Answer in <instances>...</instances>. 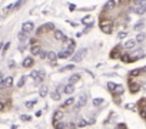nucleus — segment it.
<instances>
[{
  "label": "nucleus",
  "instance_id": "obj_5",
  "mask_svg": "<svg viewBox=\"0 0 146 129\" xmlns=\"http://www.w3.org/2000/svg\"><path fill=\"white\" fill-rule=\"evenodd\" d=\"M12 85H13V78L7 76V78H5V80L0 82V89L2 88H12Z\"/></svg>",
  "mask_w": 146,
  "mask_h": 129
},
{
  "label": "nucleus",
  "instance_id": "obj_3",
  "mask_svg": "<svg viewBox=\"0 0 146 129\" xmlns=\"http://www.w3.org/2000/svg\"><path fill=\"white\" fill-rule=\"evenodd\" d=\"M107 88H109V90H112L113 92V95H122L123 93V86H120V85H115V83H109L107 85Z\"/></svg>",
  "mask_w": 146,
  "mask_h": 129
},
{
  "label": "nucleus",
  "instance_id": "obj_8",
  "mask_svg": "<svg viewBox=\"0 0 146 129\" xmlns=\"http://www.w3.org/2000/svg\"><path fill=\"white\" fill-rule=\"evenodd\" d=\"M87 102V95H80L79 100H77V105H76V109H79V108H83Z\"/></svg>",
  "mask_w": 146,
  "mask_h": 129
},
{
  "label": "nucleus",
  "instance_id": "obj_13",
  "mask_svg": "<svg viewBox=\"0 0 146 129\" xmlns=\"http://www.w3.org/2000/svg\"><path fill=\"white\" fill-rule=\"evenodd\" d=\"M80 80V75L79 73H73V75L69 78V85H75L76 82H79Z\"/></svg>",
  "mask_w": 146,
  "mask_h": 129
},
{
  "label": "nucleus",
  "instance_id": "obj_16",
  "mask_svg": "<svg viewBox=\"0 0 146 129\" xmlns=\"http://www.w3.org/2000/svg\"><path fill=\"white\" fill-rule=\"evenodd\" d=\"M63 90H65V93H66V95H72L73 92H75V85H69V83H67Z\"/></svg>",
  "mask_w": 146,
  "mask_h": 129
},
{
  "label": "nucleus",
  "instance_id": "obj_31",
  "mask_svg": "<svg viewBox=\"0 0 146 129\" xmlns=\"http://www.w3.org/2000/svg\"><path fill=\"white\" fill-rule=\"evenodd\" d=\"M24 82H26V78L23 76V78H20V79H19V83H17V86H19V88H22L23 85H24Z\"/></svg>",
  "mask_w": 146,
  "mask_h": 129
},
{
  "label": "nucleus",
  "instance_id": "obj_17",
  "mask_svg": "<svg viewBox=\"0 0 146 129\" xmlns=\"http://www.w3.org/2000/svg\"><path fill=\"white\" fill-rule=\"evenodd\" d=\"M136 45V40H128L126 43H125V49H133Z\"/></svg>",
  "mask_w": 146,
  "mask_h": 129
},
{
  "label": "nucleus",
  "instance_id": "obj_23",
  "mask_svg": "<svg viewBox=\"0 0 146 129\" xmlns=\"http://www.w3.org/2000/svg\"><path fill=\"white\" fill-rule=\"evenodd\" d=\"M72 103H73V98H69V99H66V100L62 103V108H69Z\"/></svg>",
  "mask_w": 146,
  "mask_h": 129
},
{
  "label": "nucleus",
  "instance_id": "obj_4",
  "mask_svg": "<svg viewBox=\"0 0 146 129\" xmlns=\"http://www.w3.org/2000/svg\"><path fill=\"white\" fill-rule=\"evenodd\" d=\"M86 53H87V49H80L79 52H76V55L72 58V60H73V62H80V60L86 56Z\"/></svg>",
  "mask_w": 146,
  "mask_h": 129
},
{
  "label": "nucleus",
  "instance_id": "obj_24",
  "mask_svg": "<svg viewBox=\"0 0 146 129\" xmlns=\"http://www.w3.org/2000/svg\"><path fill=\"white\" fill-rule=\"evenodd\" d=\"M46 95H47V86H42V88H40V96H42V98H46Z\"/></svg>",
  "mask_w": 146,
  "mask_h": 129
},
{
  "label": "nucleus",
  "instance_id": "obj_14",
  "mask_svg": "<svg viewBox=\"0 0 146 129\" xmlns=\"http://www.w3.org/2000/svg\"><path fill=\"white\" fill-rule=\"evenodd\" d=\"M30 52H32V55H33V56H39L40 52H42V47H40V46H37V45H33V46H32V49H30Z\"/></svg>",
  "mask_w": 146,
  "mask_h": 129
},
{
  "label": "nucleus",
  "instance_id": "obj_21",
  "mask_svg": "<svg viewBox=\"0 0 146 129\" xmlns=\"http://www.w3.org/2000/svg\"><path fill=\"white\" fill-rule=\"evenodd\" d=\"M27 33H24V32H20V33H19V40H20V42H23V43H24V42H26L27 40Z\"/></svg>",
  "mask_w": 146,
  "mask_h": 129
},
{
  "label": "nucleus",
  "instance_id": "obj_40",
  "mask_svg": "<svg viewBox=\"0 0 146 129\" xmlns=\"http://www.w3.org/2000/svg\"><path fill=\"white\" fill-rule=\"evenodd\" d=\"M143 89L146 90V82H145V83H143Z\"/></svg>",
  "mask_w": 146,
  "mask_h": 129
},
{
  "label": "nucleus",
  "instance_id": "obj_36",
  "mask_svg": "<svg viewBox=\"0 0 146 129\" xmlns=\"http://www.w3.org/2000/svg\"><path fill=\"white\" fill-rule=\"evenodd\" d=\"M22 119H24V120H30V116H27V115H23V116H22Z\"/></svg>",
  "mask_w": 146,
  "mask_h": 129
},
{
  "label": "nucleus",
  "instance_id": "obj_27",
  "mask_svg": "<svg viewBox=\"0 0 146 129\" xmlns=\"http://www.w3.org/2000/svg\"><path fill=\"white\" fill-rule=\"evenodd\" d=\"M143 40H145V33H139V35L136 36V42L140 43V42H143Z\"/></svg>",
  "mask_w": 146,
  "mask_h": 129
},
{
  "label": "nucleus",
  "instance_id": "obj_6",
  "mask_svg": "<svg viewBox=\"0 0 146 129\" xmlns=\"http://www.w3.org/2000/svg\"><path fill=\"white\" fill-rule=\"evenodd\" d=\"M33 29H35V24H33L32 22L23 23V26H22V32H24V33H27V35H29V33L33 30Z\"/></svg>",
  "mask_w": 146,
  "mask_h": 129
},
{
  "label": "nucleus",
  "instance_id": "obj_20",
  "mask_svg": "<svg viewBox=\"0 0 146 129\" xmlns=\"http://www.w3.org/2000/svg\"><path fill=\"white\" fill-rule=\"evenodd\" d=\"M92 103H93V106H99V105H103L105 100H103L102 98H96V99H93L92 100Z\"/></svg>",
  "mask_w": 146,
  "mask_h": 129
},
{
  "label": "nucleus",
  "instance_id": "obj_22",
  "mask_svg": "<svg viewBox=\"0 0 146 129\" xmlns=\"http://www.w3.org/2000/svg\"><path fill=\"white\" fill-rule=\"evenodd\" d=\"M82 23H84V24H87V23H89V26H92V24H93V20H92V17H90V16H86V17L82 19Z\"/></svg>",
  "mask_w": 146,
  "mask_h": 129
},
{
  "label": "nucleus",
  "instance_id": "obj_2",
  "mask_svg": "<svg viewBox=\"0 0 146 129\" xmlns=\"http://www.w3.org/2000/svg\"><path fill=\"white\" fill-rule=\"evenodd\" d=\"M133 12L136 14H143L146 13V0H140V2H137L136 5L133 6Z\"/></svg>",
  "mask_w": 146,
  "mask_h": 129
},
{
  "label": "nucleus",
  "instance_id": "obj_15",
  "mask_svg": "<svg viewBox=\"0 0 146 129\" xmlns=\"http://www.w3.org/2000/svg\"><path fill=\"white\" fill-rule=\"evenodd\" d=\"M115 6H116V2H115V0H109L106 5H105L103 10H105V12H107V10H112L113 7H115Z\"/></svg>",
  "mask_w": 146,
  "mask_h": 129
},
{
  "label": "nucleus",
  "instance_id": "obj_11",
  "mask_svg": "<svg viewBox=\"0 0 146 129\" xmlns=\"http://www.w3.org/2000/svg\"><path fill=\"white\" fill-rule=\"evenodd\" d=\"M33 65H35V60H33V58H26L24 60H23V67H26V69H30Z\"/></svg>",
  "mask_w": 146,
  "mask_h": 129
},
{
  "label": "nucleus",
  "instance_id": "obj_1",
  "mask_svg": "<svg viewBox=\"0 0 146 129\" xmlns=\"http://www.w3.org/2000/svg\"><path fill=\"white\" fill-rule=\"evenodd\" d=\"M30 76L33 78V80H35V85L43 83V80H44V72L43 70H33L30 73Z\"/></svg>",
  "mask_w": 146,
  "mask_h": 129
},
{
  "label": "nucleus",
  "instance_id": "obj_19",
  "mask_svg": "<svg viewBox=\"0 0 146 129\" xmlns=\"http://www.w3.org/2000/svg\"><path fill=\"white\" fill-rule=\"evenodd\" d=\"M52 99H53V100H60V90H59V88L52 93Z\"/></svg>",
  "mask_w": 146,
  "mask_h": 129
},
{
  "label": "nucleus",
  "instance_id": "obj_38",
  "mask_svg": "<svg viewBox=\"0 0 146 129\" xmlns=\"http://www.w3.org/2000/svg\"><path fill=\"white\" fill-rule=\"evenodd\" d=\"M7 49H9V43H6V45H5V49H3V52H6Z\"/></svg>",
  "mask_w": 146,
  "mask_h": 129
},
{
  "label": "nucleus",
  "instance_id": "obj_28",
  "mask_svg": "<svg viewBox=\"0 0 146 129\" xmlns=\"http://www.w3.org/2000/svg\"><path fill=\"white\" fill-rule=\"evenodd\" d=\"M137 90H139V86H136V85L133 83H130V92H133V93H135V92H137Z\"/></svg>",
  "mask_w": 146,
  "mask_h": 129
},
{
  "label": "nucleus",
  "instance_id": "obj_25",
  "mask_svg": "<svg viewBox=\"0 0 146 129\" xmlns=\"http://www.w3.org/2000/svg\"><path fill=\"white\" fill-rule=\"evenodd\" d=\"M54 128H56V129H65V128H66V125L60 120V122H56V123H54Z\"/></svg>",
  "mask_w": 146,
  "mask_h": 129
},
{
  "label": "nucleus",
  "instance_id": "obj_29",
  "mask_svg": "<svg viewBox=\"0 0 146 129\" xmlns=\"http://www.w3.org/2000/svg\"><path fill=\"white\" fill-rule=\"evenodd\" d=\"M73 65H67V66H63L62 69H60V72H66V70H72V69H73Z\"/></svg>",
  "mask_w": 146,
  "mask_h": 129
},
{
  "label": "nucleus",
  "instance_id": "obj_18",
  "mask_svg": "<svg viewBox=\"0 0 146 129\" xmlns=\"http://www.w3.org/2000/svg\"><path fill=\"white\" fill-rule=\"evenodd\" d=\"M47 59L52 60V62H54V60L57 59V53H56V52H47Z\"/></svg>",
  "mask_w": 146,
  "mask_h": 129
},
{
  "label": "nucleus",
  "instance_id": "obj_35",
  "mask_svg": "<svg viewBox=\"0 0 146 129\" xmlns=\"http://www.w3.org/2000/svg\"><path fill=\"white\" fill-rule=\"evenodd\" d=\"M67 128H69V129H75V128H76V125H75V123H72V122H70V123L67 125Z\"/></svg>",
  "mask_w": 146,
  "mask_h": 129
},
{
  "label": "nucleus",
  "instance_id": "obj_12",
  "mask_svg": "<svg viewBox=\"0 0 146 129\" xmlns=\"http://www.w3.org/2000/svg\"><path fill=\"white\" fill-rule=\"evenodd\" d=\"M54 39H56V40H62V42H66V40H67L66 36L63 35L60 30H54Z\"/></svg>",
  "mask_w": 146,
  "mask_h": 129
},
{
  "label": "nucleus",
  "instance_id": "obj_7",
  "mask_svg": "<svg viewBox=\"0 0 146 129\" xmlns=\"http://www.w3.org/2000/svg\"><path fill=\"white\" fill-rule=\"evenodd\" d=\"M145 56V52L142 49H137V50H135L132 53V56H130V59H132V62H135L136 59H140V58H143Z\"/></svg>",
  "mask_w": 146,
  "mask_h": 129
},
{
  "label": "nucleus",
  "instance_id": "obj_33",
  "mask_svg": "<svg viewBox=\"0 0 146 129\" xmlns=\"http://www.w3.org/2000/svg\"><path fill=\"white\" fill-rule=\"evenodd\" d=\"M39 56H40V58H42V59H46V58H47V52H44V50H42Z\"/></svg>",
  "mask_w": 146,
  "mask_h": 129
},
{
  "label": "nucleus",
  "instance_id": "obj_30",
  "mask_svg": "<svg viewBox=\"0 0 146 129\" xmlns=\"http://www.w3.org/2000/svg\"><path fill=\"white\" fill-rule=\"evenodd\" d=\"M35 105H36V100H29V102H26V108H29V109H32Z\"/></svg>",
  "mask_w": 146,
  "mask_h": 129
},
{
  "label": "nucleus",
  "instance_id": "obj_10",
  "mask_svg": "<svg viewBox=\"0 0 146 129\" xmlns=\"http://www.w3.org/2000/svg\"><path fill=\"white\" fill-rule=\"evenodd\" d=\"M100 29H102L103 33H112V30H113V27H112L110 23H102V26H100Z\"/></svg>",
  "mask_w": 146,
  "mask_h": 129
},
{
  "label": "nucleus",
  "instance_id": "obj_26",
  "mask_svg": "<svg viewBox=\"0 0 146 129\" xmlns=\"http://www.w3.org/2000/svg\"><path fill=\"white\" fill-rule=\"evenodd\" d=\"M143 27H145V23H143V22H139V23H136V24H135V30H142Z\"/></svg>",
  "mask_w": 146,
  "mask_h": 129
},
{
  "label": "nucleus",
  "instance_id": "obj_32",
  "mask_svg": "<svg viewBox=\"0 0 146 129\" xmlns=\"http://www.w3.org/2000/svg\"><path fill=\"white\" fill-rule=\"evenodd\" d=\"M86 123H87V122H86L84 119H80V120H79V123H77V125H79L80 128H83V126H86Z\"/></svg>",
  "mask_w": 146,
  "mask_h": 129
},
{
  "label": "nucleus",
  "instance_id": "obj_39",
  "mask_svg": "<svg viewBox=\"0 0 146 129\" xmlns=\"http://www.w3.org/2000/svg\"><path fill=\"white\" fill-rule=\"evenodd\" d=\"M2 79H3V72H0V82H2Z\"/></svg>",
  "mask_w": 146,
  "mask_h": 129
},
{
  "label": "nucleus",
  "instance_id": "obj_37",
  "mask_svg": "<svg viewBox=\"0 0 146 129\" xmlns=\"http://www.w3.org/2000/svg\"><path fill=\"white\" fill-rule=\"evenodd\" d=\"M24 49H26V47H24V45H20V46H19V50H20V52H23Z\"/></svg>",
  "mask_w": 146,
  "mask_h": 129
},
{
  "label": "nucleus",
  "instance_id": "obj_9",
  "mask_svg": "<svg viewBox=\"0 0 146 129\" xmlns=\"http://www.w3.org/2000/svg\"><path fill=\"white\" fill-rule=\"evenodd\" d=\"M63 118V111L62 109H59V111H56L53 113V123H56V122H60Z\"/></svg>",
  "mask_w": 146,
  "mask_h": 129
},
{
  "label": "nucleus",
  "instance_id": "obj_34",
  "mask_svg": "<svg viewBox=\"0 0 146 129\" xmlns=\"http://www.w3.org/2000/svg\"><path fill=\"white\" fill-rule=\"evenodd\" d=\"M128 35V33H126V32H120L119 35H118V37H119V39H125V36Z\"/></svg>",
  "mask_w": 146,
  "mask_h": 129
}]
</instances>
